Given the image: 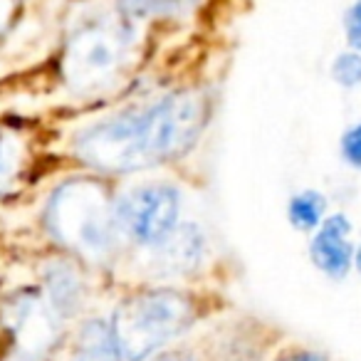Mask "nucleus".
<instances>
[{"label": "nucleus", "instance_id": "obj_1", "mask_svg": "<svg viewBox=\"0 0 361 361\" xmlns=\"http://www.w3.org/2000/svg\"><path fill=\"white\" fill-rule=\"evenodd\" d=\"M206 124V97L196 90H178L85 126L77 131L72 151L102 173H134L180 159L193 149Z\"/></svg>", "mask_w": 361, "mask_h": 361}, {"label": "nucleus", "instance_id": "obj_2", "mask_svg": "<svg viewBox=\"0 0 361 361\" xmlns=\"http://www.w3.org/2000/svg\"><path fill=\"white\" fill-rule=\"evenodd\" d=\"M45 228L57 245L82 260H109L121 240L116 198L92 176H72L52 188L45 206Z\"/></svg>", "mask_w": 361, "mask_h": 361}, {"label": "nucleus", "instance_id": "obj_3", "mask_svg": "<svg viewBox=\"0 0 361 361\" xmlns=\"http://www.w3.org/2000/svg\"><path fill=\"white\" fill-rule=\"evenodd\" d=\"M198 322V302L176 287H149L119 302L111 334L121 361H149Z\"/></svg>", "mask_w": 361, "mask_h": 361}, {"label": "nucleus", "instance_id": "obj_4", "mask_svg": "<svg viewBox=\"0 0 361 361\" xmlns=\"http://www.w3.org/2000/svg\"><path fill=\"white\" fill-rule=\"evenodd\" d=\"M134 27L129 20L87 23L65 42L60 77L70 90L92 92L109 85L124 72L134 55Z\"/></svg>", "mask_w": 361, "mask_h": 361}, {"label": "nucleus", "instance_id": "obj_5", "mask_svg": "<svg viewBox=\"0 0 361 361\" xmlns=\"http://www.w3.org/2000/svg\"><path fill=\"white\" fill-rule=\"evenodd\" d=\"M180 218V191L166 180H149L131 186L116 198V226L121 240L141 247H156L171 235Z\"/></svg>", "mask_w": 361, "mask_h": 361}, {"label": "nucleus", "instance_id": "obj_6", "mask_svg": "<svg viewBox=\"0 0 361 361\" xmlns=\"http://www.w3.org/2000/svg\"><path fill=\"white\" fill-rule=\"evenodd\" d=\"M0 317L11 341L25 359H40L60 344L65 317L55 310L42 290L16 292L11 300H6Z\"/></svg>", "mask_w": 361, "mask_h": 361}, {"label": "nucleus", "instance_id": "obj_7", "mask_svg": "<svg viewBox=\"0 0 361 361\" xmlns=\"http://www.w3.org/2000/svg\"><path fill=\"white\" fill-rule=\"evenodd\" d=\"M151 252H154V267L159 275H188L206 257V235L196 223H178L171 235L151 247Z\"/></svg>", "mask_w": 361, "mask_h": 361}, {"label": "nucleus", "instance_id": "obj_8", "mask_svg": "<svg viewBox=\"0 0 361 361\" xmlns=\"http://www.w3.org/2000/svg\"><path fill=\"white\" fill-rule=\"evenodd\" d=\"M349 221L344 216H331L317 231L314 240L310 245V255L314 260V265L322 272H326L334 280L349 272L351 265V245H349Z\"/></svg>", "mask_w": 361, "mask_h": 361}, {"label": "nucleus", "instance_id": "obj_9", "mask_svg": "<svg viewBox=\"0 0 361 361\" xmlns=\"http://www.w3.org/2000/svg\"><path fill=\"white\" fill-rule=\"evenodd\" d=\"M42 292L62 317L75 314L85 300V282L72 262L55 260L42 275Z\"/></svg>", "mask_w": 361, "mask_h": 361}, {"label": "nucleus", "instance_id": "obj_10", "mask_svg": "<svg viewBox=\"0 0 361 361\" xmlns=\"http://www.w3.org/2000/svg\"><path fill=\"white\" fill-rule=\"evenodd\" d=\"M67 361H121L109 322L99 317L87 319L72 341Z\"/></svg>", "mask_w": 361, "mask_h": 361}, {"label": "nucleus", "instance_id": "obj_11", "mask_svg": "<svg viewBox=\"0 0 361 361\" xmlns=\"http://www.w3.org/2000/svg\"><path fill=\"white\" fill-rule=\"evenodd\" d=\"M201 0H116L119 16L129 23L136 20H173L196 11Z\"/></svg>", "mask_w": 361, "mask_h": 361}, {"label": "nucleus", "instance_id": "obj_12", "mask_svg": "<svg viewBox=\"0 0 361 361\" xmlns=\"http://www.w3.org/2000/svg\"><path fill=\"white\" fill-rule=\"evenodd\" d=\"M324 196L317 191H302L290 198L287 206V218L297 231H314L319 228L322 216H324Z\"/></svg>", "mask_w": 361, "mask_h": 361}, {"label": "nucleus", "instance_id": "obj_13", "mask_svg": "<svg viewBox=\"0 0 361 361\" xmlns=\"http://www.w3.org/2000/svg\"><path fill=\"white\" fill-rule=\"evenodd\" d=\"M23 171V144L13 131L0 126V196L13 188Z\"/></svg>", "mask_w": 361, "mask_h": 361}, {"label": "nucleus", "instance_id": "obj_14", "mask_svg": "<svg viewBox=\"0 0 361 361\" xmlns=\"http://www.w3.org/2000/svg\"><path fill=\"white\" fill-rule=\"evenodd\" d=\"M331 77L341 87H356L361 85V55L359 52H344L331 65Z\"/></svg>", "mask_w": 361, "mask_h": 361}, {"label": "nucleus", "instance_id": "obj_15", "mask_svg": "<svg viewBox=\"0 0 361 361\" xmlns=\"http://www.w3.org/2000/svg\"><path fill=\"white\" fill-rule=\"evenodd\" d=\"M341 156L349 166L361 169V124L351 126L344 136H341Z\"/></svg>", "mask_w": 361, "mask_h": 361}, {"label": "nucleus", "instance_id": "obj_16", "mask_svg": "<svg viewBox=\"0 0 361 361\" xmlns=\"http://www.w3.org/2000/svg\"><path fill=\"white\" fill-rule=\"evenodd\" d=\"M344 27H346V37H349L351 47L361 52V0H356L354 6L346 11Z\"/></svg>", "mask_w": 361, "mask_h": 361}, {"label": "nucleus", "instance_id": "obj_17", "mask_svg": "<svg viewBox=\"0 0 361 361\" xmlns=\"http://www.w3.org/2000/svg\"><path fill=\"white\" fill-rule=\"evenodd\" d=\"M20 16V0H0V40L11 32Z\"/></svg>", "mask_w": 361, "mask_h": 361}, {"label": "nucleus", "instance_id": "obj_18", "mask_svg": "<svg viewBox=\"0 0 361 361\" xmlns=\"http://www.w3.org/2000/svg\"><path fill=\"white\" fill-rule=\"evenodd\" d=\"M149 361H198V359L193 354H188V351H164V354H156Z\"/></svg>", "mask_w": 361, "mask_h": 361}, {"label": "nucleus", "instance_id": "obj_19", "mask_svg": "<svg viewBox=\"0 0 361 361\" xmlns=\"http://www.w3.org/2000/svg\"><path fill=\"white\" fill-rule=\"evenodd\" d=\"M282 361H324V359L312 356V354H297V356H287V359H282Z\"/></svg>", "mask_w": 361, "mask_h": 361}, {"label": "nucleus", "instance_id": "obj_20", "mask_svg": "<svg viewBox=\"0 0 361 361\" xmlns=\"http://www.w3.org/2000/svg\"><path fill=\"white\" fill-rule=\"evenodd\" d=\"M356 267L361 270V247H359V255H356Z\"/></svg>", "mask_w": 361, "mask_h": 361}, {"label": "nucleus", "instance_id": "obj_21", "mask_svg": "<svg viewBox=\"0 0 361 361\" xmlns=\"http://www.w3.org/2000/svg\"><path fill=\"white\" fill-rule=\"evenodd\" d=\"M18 361H37V359H18Z\"/></svg>", "mask_w": 361, "mask_h": 361}]
</instances>
